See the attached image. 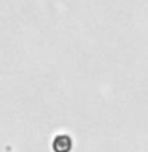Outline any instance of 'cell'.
<instances>
[{
	"label": "cell",
	"mask_w": 148,
	"mask_h": 152,
	"mask_svg": "<svg viewBox=\"0 0 148 152\" xmlns=\"http://www.w3.org/2000/svg\"><path fill=\"white\" fill-rule=\"evenodd\" d=\"M53 149H54V152H69L72 149V140L65 135L57 136L53 142Z\"/></svg>",
	"instance_id": "6da1fadb"
}]
</instances>
